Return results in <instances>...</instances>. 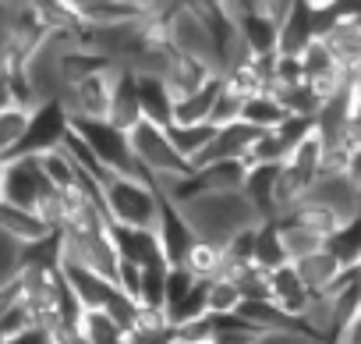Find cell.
Masks as SVG:
<instances>
[{"instance_id": "cell-39", "label": "cell", "mask_w": 361, "mask_h": 344, "mask_svg": "<svg viewBox=\"0 0 361 344\" xmlns=\"http://www.w3.org/2000/svg\"><path fill=\"white\" fill-rule=\"evenodd\" d=\"M11 107H18L15 103V82H11V75H0V114L11 110Z\"/></svg>"}, {"instance_id": "cell-35", "label": "cell", "mask_w": 361, "mask_h": 344, "mask_svg": "<svg viewBox=\"0 0 361 344\" xmlns=\"http://www.w3.org/2000/svg\"><path fill=\"white\" fill-rule=\"evenodd\" d=\"M22 266H25V249L15 238H8L4 231H0V287L18 280Z\"/></svg>"}, {"instance_id": "cell-24", "label": "cell", "mask_w": 361, "mask_h": 344, "mask_svg": "<svg viewBox=\"0 0 361 344\" xmlns=\"http://www.w3.org/2000/svg\"><path fill=\"white\" fill-rule=\"evenodd\" d=\"M166 135H170V142H173V149L188 160V167L209 149V142L216 138V128L213 124H195V128H180V124H170L166 128Z\"/></svg>"}, {"instance_id": "cell-2", "label": "cell", "mask_w": 361, "mask_h": 344, "mask_svg": "<svg viewBox=\"0 0 361 344\" xmlns=\"http://www.w3.org/2000/svg\"><path fill=\"white\" fill-rule=\"evenodd\" d=\"M103 206L114 227L156 231L163 199L149 178H110L103 185Z\"/></svg>"}, {"instance_id": "cell-10", "label": "cell", "mask_w": 361, "mask_h": 344, "mask_svg": "<svg viewBox=\"0 0 361 344\" xmlns=\"http://www.w3.org/2000/svg\"><path fill=\"white\" fill-rule=\"evenodd\" d=\"M213 78H216V71H213L209 64H202V61H195V57H185V54H173V61L166 64L163 85H166L170 100L180 103V100L195 96L199 89H206Z\"/></svg>"}, {"instance_id": "cell-31", "label": "cell", "mask_w": 361, "mask_h": 344, "mask_svg": "<svg viewBox=\"0 0 361 344\" xmlns=\"http://www.w3.org/2000/svg\"><path fill=\"white\" fill-rule=\"evenodd\" d=\"M266 333H259L245 316H213V337L209 344H259Z\"/></svg>"}, {"instance_id": "cell-37", "label": "cell", "mask_w": 361, "mask_h": 344, "mask_svg": "<svg viewBox=\"0 0 361 344\" xmlns=\"http://www.w3.org/2000/svg\"><path fill=\"white\" fill-rule=\"evenodd\" d=\"M259 344H322V340L308 337L305 330H290V333H266Z\"/></svg>"}, {"instance_id": "cell-6", "label": "cell", "mask_w": 361, "mask_h": 344, "mask_svg": "<svg viewBox=\"0 0 361 344\" xmlns=\"http://www.w3.org/2000/svg\"><path fill=\"white\" fill-rule=\"evenodd\" d=\"M128 138H131V153H135V160H138V167H142V174H145L149 182H156V178H170V174H185V170H192L188 160L173 149L166 128H156V124L142 121Z\"/></svg>"}, {"instance_id": "cell-3", "label": "cell", "mask_w": 361, "mask_h": 344, "mask_svg": "<svg viewBox=\"0 0 361 344\" xmlns=\"http://www.w3.org/2000/svg\"><path fill=\"white\" fill-rule=\"evenodd\" d=\"M54 192V185L47 182L39 156H15L8 163H0V203L36 213L39 203Z\"/></svg>"}, {"instance_id": "cell-32", "label": "cell", "mask_w": 361, "mask_h": 344, "mask_svg": "<svg viewBox=\"0 0 361 344\" xmlns=\"http://www.w3.org/2000/svg\"><path fill=\"white\" fill-rule=\"evenodd\" d=\"M82 333L89 337V344H131V337H128L106 312H85Z\"/></svg>"}, {"instance_id": "cell-33", "label": "cell", "mask_w": 361, "mask_h": 344, "mask_svg": "<svg viewBox=\"0 0 361 344\" xmlns=\"http://www.w3.org/2000/svg\"><path fill=\"white\" fill-rule=\"evenodd\" d=\"M245 305V295L231 280H213L209 284V316H238Z\"/></svg>"}, {"instance_id": "cell-8", "label": "cell", "mask_w": 361, "mask_h": 344, "mask_svg": "<svg viewBox=\"0 0 361 344\" xmlns=\"http://www.w3.org/2000/svg\"><path fill=\"white\" fill-rule=\"evenodd\" d=\"M234 25H238V36H241V47L252 54V57H269V54H280V29L273 25V18L266 15V4H227Z\"/></svg>"}, {"instance_id": "cell-17", "label": "cell", "mask_w": 361, "mask_h": 344, "mask_svg": "<svg viewBox=\"0 0 361 344\" xmlns=\"http://www.w3.org/2000/svg\"><path fill=\"white\" fill-rule=\"evenodd\" d=\"M220 93H224V78L216 75V78H213L206 89H199L195 96H188V100L173 103V124H180V128L209 124V117H213V107H216Z\"/></svg>"}, {"instance_id": "cell-25", "label": "cell", "mask_w": 361, "mask_h": 344, "mask_svg": "<svg viewBox=\"0 0 361 344\" xmlns=\"http://www.w3.org/2000/svg\"><path fill=\"white\" fill-rule=\"evenodd\" d=\"M128 337H131V344H173L177 340V330L170 326L166 312L142 309V316H138V323H135V330Z\"/></svg>"}, {"instance_id": "cell-9", "label": "cell", "mask_w": 361, "mask_h": 344, "mask_svg": "<svg viewBox=\"0 0 361 344\" xmlns=\"http://www.w3.org/2000/svg\"><path fill=\"white\" fill-rule=\"evenodd\" d=\"M114 245L121 252L124 263H135L138 270H152V266H170L163 242L156 231H135V227H114Z\"/></svg>"}, {"instance_id": "cell-1", "label": "cell", "mask_w": 361, "mask_h": 344, "mask_svg": "<svg viewBox=\"0 0 361 344\" xmlns=\"http://www.w3.org/2000/svg\"><path fill=\"white\" fill-rule=\"evenodd\" d=\"M180 217L188 220L192 235L206 245L227 249L241 231H252L259 224H266L255 206L245 199V192H231V196H199L195 203H188L180 210Z\"/></svg>"}, {"instance_id": "cell-7", "label": "cell", "mask_w": 361, "mask_h": 344, "mask_svg": "<svg viewBox=\"0 0 361 344\" xmlns=\"http://www.w3.org/2000/svg\"><path fill=\"white\" fill-rule=\"evenodd\" d=\"M170 47L185 57H195L202 64H209L216 75H220V64H216V47H213V36H209V25L199 11V4H180L173 22H170Z\"/></svg>"}, {"instance_id": "cell-5", "label": "cell", "mask_w": 361, "mask_h": 344, "mask_svg": "<svg viewBox=\"0 0 361 344\" xmlns=\"http://www.w3.org/2000/svg\"><path fill=\"white\" fill-rule=\"evenodd\" d=\"M121 71H124V64H106L99 75L68 85V93L61 96V107L68 110L71 124H82V121H106V117H110L114 85H117Z\"/></svg>"}, {"instance_id": "cell-36", "label": "cell", "mask_w": 361, "mask_h": 344, "mask_svg": "<svg viewBox=\"0 0 361 344\" xmlns=\"http://www.w3.org/2000/svg\"><path fill=\"white\" fill-rule=\"evenodd\" d=\"M117 291H121L124 298H131V302L142 305V270H138L135 263H124V259H121V270H117Z\"/></svg>"}, {"instance_id": "cell-18", "label": "cell", "mask_w": 361, "mask_h": 344, "mask_svg": "<svg viewBox=\"0 0 361 344\" xmlns=\"http://www.w3.org/2000/svg\"><path fill=\"white\" fill-rule=\"evenodd\" d=\"M138 103H142V117L149 124H156V128L173 124V100H170L163 78H138Z\"/></svg>"}, {"instance_id": "cell-41", "label": "cell", "mask_w": 361, "mask_h": 344, "mask_svg": "<svg viewBox=\"0 0 361 344\" xmlns=\"http://www.w3.org/2000/svg\"><path fill=\"white\" fill-rule=\"evenodd\" d=\"M57 344H89V337H85V333H64Z\"/></svg>"}, {"instance_id": "cell-38", "label": "cell", "mask_w": 361, "mask_h": 344, "mask_svg": "<svg viewBox=\"0 0 361 344\" xmlns=\"http://www.w3.org/2000/svg\"><path fill=\"white\" fill-rule=\"evenodd\" d=\"M333 344H361V312L340 330V337H336Z\"/></svg>"}, {"instance_id": "cell-27", "label": "cell", "mask_w": 361, "mask_h": 344, "mask_svg": "<svg viewBox=\"0 0 361 344\" xmlns=\"http://www.w3.org/2000/svg\"><path fill=\"white\" fill-rule=\"evenodd\" d=\"M255 266L266 270V273H276V270L290 266V259H287V252H283V245H280V231H276L273 220H266V224L259 227V238H255Z\"/></svg>"}, {"instance_id": "cell-12", "label": "cell", "mask_w": 361, "mask_h": 344, "mask_svg": "<svg viewBox=\"0 0 361 344\" xmlns=\"http://www.w3.org/2000/svg\"><path fill=\"white\" fill-rule=\"evenodd\" d=\"M142 121L145 117H142V103H138V78L131 75V68H124L121 78H117V85H114V103H110L106 124L117 128V131H124V135H131Z\"/></svg>"}, {"instance_id": "cell-11", "label": "cell", "mask_w": 361, "mask_h": 344, "mask_svg": "<svg viewBox=\"0 0 361 344\" xmlns=\"http://www.w3.org/2000/svg\"><path fill=\"white\" fill-rule=\"evenodd\" d=\"M294 270H298V277L305 280V287H308L312 295H333V291L354 273V270H347L329 249H322V252H315V256L294 263Z\"/></svg>"}, {"instance_id": "cell-13", "label": "cell", "mask_w": 361, "mask_h": 344, "mask_svg": "<svg viewBox=\"0 0 361 344\" xmlns=\"http://www.w3.org/2000/svg\"><path fill=\"white\" fill-rule=\"evenodd\" d=\"M269 302H273L283 316H290V319H301V312L308 309L312 291H308L305 280L298 277L294 263L283 266V270H276V273H269Z\"/></svg>"}, {"instance_id": "cell-19", "label": "cell", "mask_w": 361, "mask_h": 344, "mask_svg": "<svg viewBox=\"0 0 361 344\" xmlns=\"http://www.w3.org/2000/svg\"><path fill=\"white\" fill-rule=\"evenodd\" d=\"M312 40H319V32H315V15H312L308 4H294V15H290L287 25L280 29V54L301 57Z\"/></svg>"}, {"instance_id": "cell-29", "label": "cell", "mask_w": 361, "mask_h": 344, "mask_svg": "<svg viewBox=\"0 0 361 344\" xmlns=\"http://www.w3.org/2000/svg\"><path fill=\"white\" fill-rule=\"evenodd\" d=\"M39 167H43V174L47 182L57 189V192H71L78 189V178H82V170L75 167V160L64 153V149H54L47 156H39Z\"/></svg>"}, {"instance_id": "cell-42", "label": "cell", "mask_w": 361, "mask_h": 344, "mask_svg": "<svg viewBox=\"0 0 361 344\" xmlns=\"http://www.w3.org/2000/svg\"><path fill=\"white\" fill-rule=\"evenodd\" d=\"M0 344H8V340H4V337H0Z\"/></svg>"}, {"instance_id": "cell-40", "label": "cell", "mask_w": 361, "mask_h": 344, "mask_svg": "<svg viewBox=\"0 0 361 344\" xmlns=\"http://www.w3.org/2000/svg\"><path fill=\"white\" fill-rule=\"evenodd\" d=\"M347 178H350V182L357 185V192H361V149L350 156V170H347Z\"/></svg>"}, {"instance_id": "cell-14", "label": "cell", "mask_w": 361, "mask_h": 344, "mask_svg": "<svg viewBox=\"0 0 361 344\" xmlns=\"http://www.w3.org/2000/svg\"><path fill=\"white\" fill-rule=\"evenodd\" d=\"M156 235H159V242H163V252H166L170 266H180V259L188 256V249H192V245L199 242V238L192 235L188 220L180 217V210H177V206H170L166 199H163V210H159V224H156Z\"/></svg>"}, {"instance_id": "cell-4", "label": "cell", "mask_w": 361, "mask_h": 344, "mask_svg": "<svg viewBox=\"0 0 361 344\" xmlns=\"http://www.w3.org/2000/svg\"><path fill=\"white\" fill-rule=\"evenodd\" d=\"M71 131L96 153V160L114 178H145L135 153H131V138L124 131L110 128L106 121H82V124H71Z\"/></svg>"}, {"instance_id": "cell-30", "label": "cell", "mask_w": 361, "mask_h": 344, "mask_svg": "<svg viewBox=\"0 0 361 344\" xmlns=\"http://www.w3.org/2000/svg\"><path fill=\"white\" fill-rule=\"evenodd\" d=\"M287 117H290V114H287V110L276 103V96H269V93H262V96H255V100L245 103V124H252L255 131H276Z\"/></svg>"}, {"instance_id": "cell-23", "label": "cell", "mask_w": 361, "mask_h": 344, "mask_svg": "<svg viewBox=\"0 0 361 344\" xmlns=\"http://www.w3.org/2000/svg\"><path fill=\"white\" fill-rule=\"evenodd\" d=\"M180 270H188L195 280L213 284V280H220V273H224V249L206 245V242H195V245L188 249V256L180 259Z\"/></svg>"}, {"instance_id": "cell-20", "label": "cell", "mask_w": 361, "mask_h": 344, "mask_svg": "<svg viewBox=\"0 0 361 344\" xmlns=\"http://www.w3.org/2000/svg\"><path fill=\"white\" fill-rule=\"evenodd\" d=\"M273 224L280 231V245H283V252H287L290 263H301V259H308V256H315V252L326 249V242L319 235H312L308 227H301L294 217H283V220H273Z\"/></svg>"}, {"instance_id": "cell-21", "label": "cell", "mask_w": 361, "mask_h": 344, "mask_svg": "<svg viewBox=\"0 0 361 344\" xmlns=\"http://www.w3.org/2000/svg\"><path fill=\"white\" fill-rule=\"evenodd\" d=\"M29 121H32V110H25V107H11L0 114V163H8L22 153Z\"/></svg>"}, {"instance_id": "cell-15", "label": "cell", "mask_w": 361, "mask_h": 344, "mask_svg": "<svg viewBox=\"0 0 361 344\" xmlns=\"http://www.w3.org/2000/svg\"><path fill=\"white\" fill-rule=\"evenodd\" d=\"M276 182H280V167H248L245 199L255 206L262 220H276Z\"/></svg>"}, {"instance_id": "cell-22", "label": "cell", "mask_w": 361, "mask_h": 344, "mask_svg": "<svg viewBox=\"0 0 361 344\" xmlns=\"http://www.w3.org/2000/svg\"><path fill=\"white\" fill-rule=\"evenodd\" d=\"M202 178L206 196H231V192H245L248 182V167L245 163H213L206 170H195Z\"/></svg>"}, {"instance_id": "cell-16", "label": "cell", "mask_w": 361, "mask_h": 344, "mask_svg": "<svg viewBox=\"0 0 361 344\" xmlns=\"http://www.w3.org/2000/svg\"><path fill=\"white\" fill-rule=\"evenodd\" d=\"M0 231L8 238H15L22 249H32V245H39L54 235L36 213H25V210H15V206H4V203H0Z\"/></svg>"}, {"instance_id": "cell-34", "label": "cell", "mask_w": 361, "mask_h": 344, "mask_svg": "<svg viewBox=\"0 0 361 344\" xmlns=\"http://www.w3.org/2000/svg\"><path fill=\"white\" fill-rule=\"evenodd\" d=\"M333 68H340V64H336L333 50L326 47V40H312V43L305 47V54H301L305 82H312V78H319V75H326V71H333Z\"/></svg>"}, {"instance_id": "cell-26", "label": "cell", "mask_w": 361, "mask_h": 344, "mask_svg": "<svg viewBox=\"0 0 361 344\" xmlns=\"http://www.w3.org/2000/svg\"><path fill=\"white\" fill-rule=\"evenodd\" d=\"M290 217H294L301 227H308L312 235H319L322 242H329V238H333V235L343 227V220H340L333 210H326L322 203H315V199H305V203H301V206H298Z\"/></svg>"}, {"instance_id": "cell-28", "label": "cell", "mask_w": 361, "mask_h": 344, "mask_svg": "<svg viewBox=\"0 0 361 344\" xmlns=\"http://www.w3.org/2000/svg\"><path fill=\"white\" fill-rule=\"evenodd\" d=\"M326 249H329L347 270L361 273V217L350 220V224H343V227L326 242Z\"/></svg>"}]
</instances>
